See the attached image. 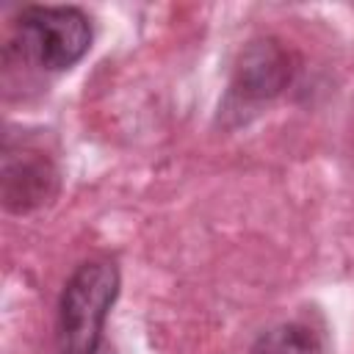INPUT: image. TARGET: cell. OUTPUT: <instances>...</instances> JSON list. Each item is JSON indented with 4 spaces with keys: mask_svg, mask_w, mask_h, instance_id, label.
Masks as SVG:
<instances>
[{
    "mask_svg": "<svg viewBox=\"0 0 354 354\" xmlns=\"http://www.w3.org/2000/svg\"><path fill=\"white\" fill-rule=\"evenodd\" d=\"M119 293V268L108 257L80 263L58 299V351L97 354L102 326Z\"/></svg>",
    "mask_w": 354,
    "mask_h": 354,
    "instance_id": "cell-1",
    "label": "cell"
},
{
    "mask_svg": "<svg viewBox=\"0 0 354 354\" xmlns=\"http://www.w3.org/2000/svg\"><path fill=\"white\" fill-rule=\"evenodd\" d=\"M17 44L44 69H69L91 47V22L75 6H28L17 17Z\"/></svg>",
    "mask_w": 354,
    "mask_h": 354,
    "instance_id": "cell-2",
    "label": "cell"
},
{
    "mask_svg": "<svg viewBox=\"0 0 354 354\" xmlns=\"http://www.w3.org/2000/svg\"><path fill=\"white\" fill-rule=\"evenodd\" d=\"M293 66L288 50L277 39H254L238 58L232 94L249 102H263L277 97L290 83Z\"/></svg>",
    "mask_w": 354,
    "mask_h": 354,
    "instance_id": "cell-3",
    "label": "cell"
},
{
    "mask_svg": "<svg viewBox=\"0 0 354 354\" xmlns=\"http://www.w3.org/2000/svg\"><path fill=\"white\" fill-rule=\"evenodd\" d=\"M58 188L55 166L41 152H6L3 158V205L11 213H25L44 205Z\"/></svg>",
    "mask_w": 354,
    "mask_h": 354,
    "instance_id": "cell-4",
    "label": "cell"
},
{
    "mask_svg": "<svg viewBox=\"0 0 354 354\" xmlns=\"http://www.w3.org/2000/svg\"><path fill=\"white\" fill-rule=\"evenodd\" d=\"M249 354H321V343L310 326L290 321L263 332Z\"/></svg>",
    "mask_w": 354,
    "mask_h": 354,
    "instance_id": "cell-5",
    "label": "cell"
}]
</instances>
